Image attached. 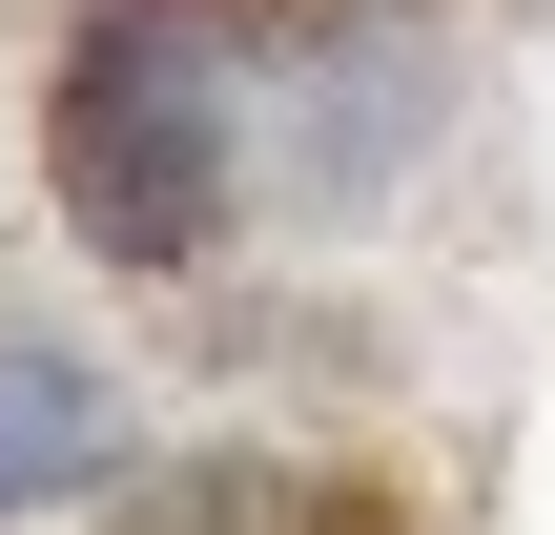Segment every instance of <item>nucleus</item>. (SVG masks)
<instances>
[{"label": "nucleus", "mask_w": 555, "mask_h": 535, "mask_svg": "<svg viewBox=\"0 0 555 535\" xmlns=\"http://www.w3.org/2000/svg\"><path fill=\"white\" fill-rule=\"evenodd\" d=\"M21 165L62 206V247L103 289H227L288 227L268 165V21L206 0H62L41 82H21Z\"/></svg>", "instance_id": "obj_1"}, {"label": "nucleus", "mask_w": 555, "mask_h": 535, "mask_svg": "<svg viewBox=\"0 0 555 535\" xmlns=\"http://www.w3.org/2000/svg\"><path fill=\"white\" fill-rule=\"evenodd\" d=\"M433 144H453V21H433V0H288V21H268L288 227H371Z\"/></svg>", "instance_id": "obj_2"}, {"label": "nucleus", "mask_w": 555, "mask_h": 535, "mask_svg": "<svg viewBox=\"0 0 555 535\" xmlns=\"http://www.w3.org/2000/svg\"><path fill=\"white\" fill-rule=\"evenodd\" d=\"M103 535H433V495L371 454H309V433H206V454H144Z\"/></svg>", "instance_id": "obj_3"}, {"label": "nucleus", "mask_w": 555, "mask_h": 535, "mask_svg": "<svg viewBox=\"0 0 555 535\" xmlns=\"http://www.w3.org/2000/svg\"><path fill=\"white\" fill-rule=\"evenodd\" d=\"M124 474H144V392H124V351L62 330V309H0V535L103 515Z\"/></svg>", "instance_id": "obj_4"}]
</instances>
